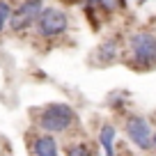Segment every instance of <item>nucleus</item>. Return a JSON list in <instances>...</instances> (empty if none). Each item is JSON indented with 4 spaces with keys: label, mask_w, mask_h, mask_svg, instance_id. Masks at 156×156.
<instances>
[{
    "label": "nucleus",
    "mask_w": 156,
    "mask_h": 156,
    "mask_svg": "<svg viewBox=\"0 0 156 156\" xmlns=\"http://www.w3.org/2000/svg\"><path fill=\"white\" fill-rule=\"evenodd\" d=\"M44 0H23L14 12H12L9 19V28L14 32H23L30 25H34V21H39L41 12H44Z\"/></svg>",
    "instance_id": "nucleus-4"
},
{
    "label": "nucleus",
    "mask_w": 156,
    "mask_h": 156,
    "mask_svg": "<svg viewBox=\"0 0 156 156\" xmlns=\"http://www.w3.org/2000/svg\"><path fill=\"white\" fill-rule=\"evenodd\" d=\"M99 5H101L103 9L108 12V14H112V12L122 9V7L126 5V0H99Z\"/></svg>",
    "instance_id": "nucleus-11"
},
{
    "label": "nucleus",
    "mask_w": 156,
    "mask_h": 156,
    "mask_svg": "<svg viewBox=\"0 0 156 156\" xmlns=\"http://www.w3.org/2000/svg\"><path fill=\"white\" fill-rule=\"evenodd\" d=\"M126 136L138 149H151L154 147V131L151 124L142 115H129L126 117Z\"/></svg>",
    "instance_id": "nucleus-5"
},
{
    "label": "nucleus",
    "mask_w": 156,
    "mask_h": 156,
    "mask_svg": "<svg viewBox=\"0 0 156 156\" xmlns=\"http://www.w3.org/2000/svg\"><path fill=\"white\" fill-rule=\"evenodd\" d=\"M99 142L103 147V154L106 156H115V126L112 124H103L101 133H99Z\"/></svg>",
    "instance_id": "nucleus-7"
},
{
    "label": "nucleus",
    "mask_w": 156,
    "mask_h": 156,
    "mask_svg": "<svg viewBox=\"0 0 156 156\" xmlns=\"http://www.w3.org/2000/svg\"><path fill=\"white\" fill-rule=\"evenodd\" d=\"M34 156H58V142L53 136H39L32 142Z\"/></svg>",
    "instance_id": "nucleus-6"
},
{
    "label": "nucleus",
    "mask_w": 156,
    "mask_h": 156,
    "mask_svg": "<svg viewBox=\"0 0 156 156\" xmlns=\"http://www.w3.org/2000/svg\"><path fill=\"white\" fill-rule=\"evenodd\" d=\"M87 2H90V5H94V2H99V0H87Z\"/></svg>",
    "instance_id": "nucleus-12"
},
{
    "label": "nucleus",
    "mask_w": 156,
    "mask_h": 156,
    "mask_svg": "<svg viewBox=\"0 0 156 156\" xmlns=\"http://www.w3.org/2000/svg\"><path fill=\"white\" fill-rule=\"evenodd\" d=\"M76 122V110L69 103H51L39 115V126L48 133H62Z\"/></svg>",
    "instance_id": "nucleus-1"
},
{
    "label": "nucleus",
    "mask_w": 156,
    "mask_h": 156,
    "mask_svg": "<svg viewBox=\"0 0 156 156\" xmlns=\"http://www.w3.org/2000/svg\"><path fill=\"white\" fill-rule=\"evenodd\" d=\"M131 58L138 67H154L156 64V34L149 30H140L131 37Z\"/></svg>",
    "instance_id": "nucleus-2"
},
{
    "label": "nucleus",
    "mask_w": 156,
    "mask_h": 156,
    "mask_svg": "<svg viewBox=\"0 0 156 156\" xmlns=\"http://www.w3.org/2000/svg\"><path fill=\"white\" fill-rule=\"evenodd\" d=\"M69 28V19H67V12L58 9V7H48V9L41 12L37 21V30L41 37L46 39H55L60 34H64Z\"/></svg>",
    "instance_id": "nucleus-3"
},
{
    "label": "nucleus",
    "mask_w": 156,
    "mask_h": 156,
    "mask_svg": "<svg viewBox=\"0 0 156 156\" xmlns=\"http://www.w3.org/2000/svg\"><path fill=\"white\" fill-rule=\"evenodd\" d=\"M67 156H92V149L85 142H76V145L67 147Z\"/></svg>",
    "instance_id": "nucleus-9"
},
{
    "label": "nucleus",
    "mask_w": 156,
    "mask_h": 156,
    "mask_svg": "<svg viewBox=\"0 0 156 156\" xmlns=\"http://www.w3.org/2000/svg\"><path fill=\"white\" fill-rule=\"evenodd\" d=\"M12 19V7L7 0H0V30L5 28V23H9Z\"/></svg>",
    "instance_id": "nucleus-10"
},
{
    "label": "nucleus",
    "mask_w": 156,
    "mask_h": 156,
    "mask_svg": "<svg viewBox=\"0 0 156 156\" xmlns=\"http://www.w3.org/2000/svg\"><path fill=\"white\" fill-rule=\"evenodd\" d=\"M97 55H99V60H101L103 64L112 62V60L117 58V39H108V41H103V44L97 48Z\"/></svg>",
    "instance_id": "nucleus-8"
},
{
    "label": "nucleus",
    "mask_w": 156,
    "mask_h": 156,
    "mask_svg": "<svg viewBox=\"0 0 156 156\" xmlns=\"http://www.w3.org/2000/svg\"><path fill=\"white\" fill-rule=\"evenodd\" d=\"M154 149H156V133H154Z\"/></svg>",
    "instance_id": "nucleus-13"
}]
</instances>
